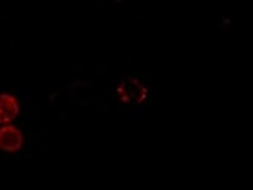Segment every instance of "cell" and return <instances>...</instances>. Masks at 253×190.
<instances>
[{"mask_svg": "<svg viewBox=\"0 0 253 190\" xmlns=\"http://www.w3.org/2000/svg\"><path fill=\"white\" fill-rule=\"evenodd\" d=\"M149 89L145 82H141L139 78H126L117 84V97L124 104H130V106H139L147 100Z\"/></svg>", "mask_w": 253, "mask_h": 190, "instance_id": "cell-1", "label": "cell"}, {"mask_svg": "<svg viewBox=\"0 0 253 190\" xmlns=\"http://www.w3.org/2000/svg\"><path fill=\"white\" fill-rule=\"evenodd\" d=\"M22 147H24V132L18 125L4 123L0 128V152L13 153V152H20Z\"/></svg>", "mask_w": 253, "mask_h": 190, "instance_id": "cell-2", "label": "cell"}, {"mask_svg": "<svg viewBox=\"0 0 253 190\" xmlns=\"http://www.w3.org/2000/svg\"><path fill=\"white\" fill-rule=\"evenodd\" d=\"M20 114V102L11 93H0V123H11Z\"/></svg>", "mask_w": 253, "mask_h": 190, "instance_id": "cell-4", "label": "cell"}, {"mask_svg": "<svg viewBox=\"0 0 253 190\" xmlns=\"http://www.w3.org/2000/svg\"><path fill=\"white\" fill-rule=\"evenodd\" d=\"M70 97L74 102L83 104V106H89L95 97V91H93V86H91L89 80H74L70 84Z\"/></svg>", "mask_w": 253, "mask_h": 190, "instance_id": "cell-3", "label": "cell"}]
</instances>
